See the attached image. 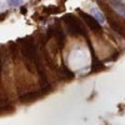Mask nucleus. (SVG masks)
Listing matches in <instances>:
<instances>
[{
	"label": "nucleus",
	"mask_w": 125,
	"mask_h": 125,
	"mask_svg": "<svg viewBox=\"0 0 125 125\" xmlns=\"http://www.w3.org/2000/svg\"><path fill=\"white\" fill-rule=\"evenodd\" d=\"M62 21L65 24V28L66 30L71 35H76V36H84V38H88V33L85 28L83 26L81 21L73 14H65L62 16Z\"/></svg>",
	"instance_id": "1"
},
{
	"label": "nucleus",
	"mask_w": 125,
	"mask_h": 125,
	"mask_svg": "<svg viewBox=\"0 0 125 125\" xmlns=\"http://www.w3.org/2000/svg\"><path fill=\"white\" fill-rule=\"evenodd\" d=\"M78 14L83 18V20H84V23L91 29V31L93 33H95V34H101L103 33V29H101V24L98 21V20L94 18L93 15H90V14H86V13H84L83 10H78Z\"/></svg>",
	"instance_id": "2"
},
{
	"label": "nucleus",
	"mask_w": 125,
	"mask_h": 125,
	"mask_svg": "<svg viewBox=\"0 0 125 125\" xmlns=\"http://www.w3.org/2000/svg\"><path fill=\"white\" fill-rule=\"evenodd\" d=\"M103 68H104V64H103L100 60H98V58L94 55V53H93V65H91L93 71H99V70H101Z\"/></svg>",
	"instance_id": "3"
},
{
	"label": "nucleus",
	"mask_w": 125,
	"mask_h": 125,
	"mask_svg": "<svg viewBox=\"0 0 125 125\" xmlns=\"http://www.w3.org/2000/svg\"><path fill=\"white\" fill-rule=\"evenodd\" d=\"M44 91V90H43ZM43 91H31V93H28V94H25L24 96H21V99H25V100H34V99H36V98H39V96H41V94H43Z\"/></svg>",
	"instance_id": "4"
},
{
	"label": "nucleus",
	"mask_w": 125,
	"mask_h": 125,
	"mask_svg": "<svg viewBox=\"0 0 125 125\" xmlns=\"http://www.w3.org/2000/svg\"><path fill=\"white\" fill-rule=\"evenodd\" d=\"M91 15H93L94 18H95L100 24L105 23V18H104V15H103V14H100V13H99V10H98V9H91Z\"/></svg>",
	"instance_id": "5"
},
{
	"label": "nucleus",
	"mask_w": 125,
	"mask_h": 125,
	"mask_svg": "<svg viewBox=\"0 0 125 125\" xmlns=\"http://www.w3.org/2000/svg\"><path fill=\"white\" fill-rule=\"evenodd\" d=\"M59 71L62 73V75L65 76V79H73V78H74V73L70 71L65 65H62V66H61V70H59Z\"/></svg>",
	"instance_id": "6"
},
{
	"label": "nucleus",
	"mask_w": 125,
	"mask_h": 125,
	"mask_svg": "<svg viewBox=\"0 0 125 125\" xmlns=\"http://www.w3.org/2000/svg\"><path fill=\"white\" fill-rule=\"evenodd\" d=\"M23 3V0H8V4L10 6H19Z\"/></svg>",
	"instance_id": "7"
}]
</instances>
